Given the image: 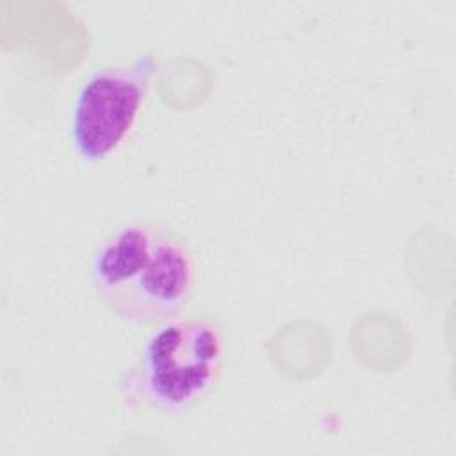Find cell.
<instances>
[{
	"label": "cell",
	"instance_id": "cell-3",
	"mask_svg": "<svg viewBox=\"0 0 456 456\" xmlns=\"http://www.w3.org/2000/svg\"><path fill=\"white\" fill-rule=\"evenodd\" d=\"M155 69V59L141 55L84 82L69 119L71 144L80 160L100 162L119 150L137 125Z\"/></svg>",
	"mask_w": 456,
	"mask_h": 456
},
{
	"label": "cell",
	"instance_id": "cell-1",
	"mask_svg": "<svg viewBox=\"0 0 456 456\" xmlns=\"http://www.w3.org/2000/svg\"><path fill=\"white\" fill-rule=\"evenodd\" d=\"M96 294L118 317L164 322L183 308L194 287V256L176 233L148 223L110 232L91 262Z\"/></svg>",
	"mask_w": 456,
	"mask_h": 456
},
{
	"label": "cell",
	"instance_id": "cell-2",
	"mask_svg": "<svg viewBox=\"0 0 456 456\" xmlns=\"http://www.w3.org/2000/svg\"><path fill=\"white\" fill-rule=\"evenodd\" d=\"M224 354L226 340L219 322L175 315L146 340L128 390L146 408L183 411L217 383Z\"/></svg>",
	"mask_w": 456,
	"mask_h": 456
}]
</instances>
